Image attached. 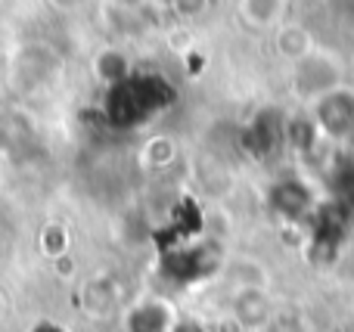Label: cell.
<instances>
[{
  "mask_svg": "<svg viewBox=\"0 0 354 332\" xmlns=\"http://www.w3.org/2000/svg\"><path fill=\"white\" fill-rule=\"evenodd\" d=\"M339 87H342V68H339L336 56L314 53L311 50L305 59L295 62V93H299V99L320 103Z\"/></svg>",
  "mask_w": 354,
  "mask_h": 332,
  "instance_id": "6da1fadb",
  "label": "cell"
},
{
  "mask_svg": "<svg viewBox=\"0 0 354 332\" xmlns=\"http://www.w3.org/2000/svg\"><path fill=\"white\" fill-rule=\"evenodd\" d=\"M314 109H317V124L330 137H348L354 130V97L345 87L314 103Z\"/></svg>",
  "mask_w": 354,
  "mask_h": 332,
  "instance_id": "7a4b0ae2",
  "label": "cell"
},
{
  "mask_svg": "<svg viewBox=\"0 0 354 332\" xmlns=\"http://www.w3.org/2000/svg\"><path fill=\"white\" fill-rule=\"evenodd\" d=\"M233 317L249 329H268L274 320V308L264 289H236L233 292Z\"/></svg>",
  "mask_w": 354,
  "mask_h": 332,
  "instance_id": "3957f363",
  "label": "cell"
},
{
  "mask_svg": "<svg viewBox=\"0 0 354 332\" xmlns=\"http://www.w3.org/2000/svg\"><path fill=\"white\" fill-rule=\"evenodd\" d=\"M277 211L286 217H301L311 211V193L299 184V180H283L277 186Z\"/></svg>",
  "mask_w": 354,
  "mask_h": 332,
  "instance_id": "277c9868",
  "label": "cell"
},
{
  "mask_svg": "<svg viewBox=\"0 0 354 332\" xmlns=\"http://www.w3.org/2000/svg\"><path fill=\"white\" fill-rule=\"evenodd\" d=\"M283 3H286V0H245V16L258 25H268L280 16Z\"/></svg>",
  "mask_w": 354,
  "mask_h": 332,
  "instance_id": "5b68a950",
  "label": "cell"
}]
</instances>
